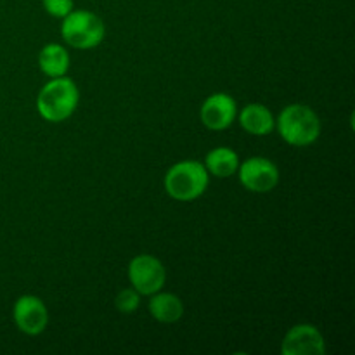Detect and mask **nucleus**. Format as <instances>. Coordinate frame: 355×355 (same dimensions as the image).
<instances>
[{
    "instance_id": "nucleus-9",
    "label": "nucleus",
    "mask_w": 355,
    "mask_h": 355,
    "mask_svg": "<svg viewBox=\"0 0 355 355\" xmlns=\"http://www.w3.org/2000/svg\"><path fill=\"white\" fill-rule=\"evenodd\" d=\"M236 113H238L236 101L229 94L218 92L205 101L200 111V118L205 127L210 130H224V128L231 127L232 121L236 120Z\"/></svg>"
},
{
    "instance_id": "nucleus-4",
    "label": "nucleus",
    "mask_w": 355,
    "mask_h": 355,
    "mask_svg": "<svg viewBox=\"0 0 355 355\" xmlns=\"http://www.w3.org/2000/svg\"><path fill=\"white\" fill-rule=\"evenodd\" d=\"M61 35L64 42L71 47L87 51L94 49L104 40L106 26L97 14L89 10H71L66 17H62Z\"/></svg>"
},
{
    "instance_id": "nucleus-11",
    "label": "nucleus",
    "mask_w": 355,
    "mask_h": 355,
    "mask_svg": "<svg viewBox=\"0 0 355 355\" xmlns=\"http://www.w3.org/2000/svg\"><path fill=\"white\" fill-rule=\"evenodd\" d=\"M149 312L153 318L165 324L177 322L184 315V305L179 297L172 293H155L149 300Z\"/></svg>"
},
{
    "instance_id": "nucleus-1",
    "label": "nucleus",
    "mask_w": 355,
    "mask_h": 355,
    "mask_svg": "<svg viewBox=\"0 0 355 355\" xmlns=\"http://www.w3.org/2000/svg\"><path fill=\"white\" fill-rule=\"evenodd\" d=\"M80 92L76 83L66 76H58L42 87L37 97V110L44 120L59 123L75 113Z\"/></svg>"
},
{
    "instance_id": "nucleus-10",
    "label": "nucleus",
    "mask_w": 355,
    "mask_h": 355,
    "mask_svg": "<svg viewBox=\"0 0 355 355\" xmlns=\"http://www.w3.org/2000/svg\"><path fill=\"white\" fill-rule=\"evenodd\" d=\"M239 123L252 135H269L276 125V120L269 107L263 104H248L239 114Z\"/></svg>"
},
{
    "instance_id": "nucleus-5",
    "label": "nucleus",
    "mask_w": 355,
    "mask_h": 355,
    "mask_svg": "<svg viewBox=\"0 0 355 355\" xmlns=\"http://www.w3.org/2000/svg\"><path fill=\"white\" fill-rule=\"evenodd\" d=\"M128 279L139 295H155L163 288L166 272L163 263L153 255H137L128 263Z\"/></svg>"
},
{
    "instance_id": "nucleus-12",
    "label": "nucleus",
    "mask_w": 355,
    "mask_h": 355,
    "mask_svg": "<svg viewBox=\"0 0 355 355\" xmlns=\"http://www.w3.org/2000/svg\"><path fill=\"white\" fill-rule=\"evenodd\" d=\"M205 168L208 173L218 177V179H227L238 172L239 158L232 149L215 148L205 158Z\"/></svg>"
},
{
    "instance_id": "nucleus-6",
    "label": "nucleus",
    "mask_w": 355,
    "mask_h": 355,
    "mask_svg": "<svg viewBox=\"0 0 355 355\" xmlns=\"http://www.w3.org/2000/svg\"><path fill=\"white\" fill-rule=\"evenodd\" d=\"M239 180L252 193H269L279 182V170L270 159L255 156L239 165Z\"/></svg>"
},
{
    "instance_id": "nucleus-2",
    "label": "nucleus",
    "mask_w": 355,
    "mask_h": 355,
    "mask_svg": "<svg viewBox=\"0 0 355 355\" xmlns=\"http://www.w3.org/2000/svg\"><path fill=\"white\" fill-rule=\"evenodd\" d=\"M277 130L288 144L305 148L321 135V120L309 106L290 104L277 118Z\"/></svg>"
},
{
    "instance_id": "nucleus-3",
    "label": "nucleus",
    "mask_w": 355,
    "mask_h": 355,
    "mask_svg": "<svg viewBox=\"0 0 355 355\" xmlns=\"http://www.w3.org/2000/svg\"><path fill=\"white\" fill-rule=\"evenodd\" d=\"M208 180L210 175L203 163L196 159H186L170 166L165 175V189L173 200L193 201L207 191Z\"/></svg>"
},
{
    "instance_id": "nucleus-15",
    "label": "nucleus",
    "mask_w": 355,
    "mask_h": 355,
    "mask_svg": "<svg viewBox=\"0 0 355 355\" xmlns=\"http://www.w3.org/2000/svg\"><path fill=\"white\" fill-rule=\"evenodd\" d=\"M44 9L54 17H66L73 10V0H42Z\"/></svg>"
},
{
    "instance_id": "nucleus-8",
    "label": "nucleus",
    "mask_w": 355,
    "mask_h": 355,
    "mask_svg": "<svg viewBox=\"0 0 355 355\" xmlns=\"http://www.w3.org/2000/svg\"><path fill=\"white\" fill-rule=\"evenodd\" d=\"M324 352V338L312 324L293 326L281 343L283 355H322Z\"/></svg>"
},
{
    "instance_id": "nucleus-13",
    "label": "nucleus",
    "mask_w": 355,
    "mask_h": 355,
    "mask_svg": "<svg viewBox=\"0 0 355 355\" xmlns=\"http://www.w3.org/2000/svg\"><path fill=\"white\" fill-rule=\"evenodd\" d=\"M38 66L51 78L64 76L69 68V54L59 44H47L38 54Z\"/></svg>"
},
{
    "instance_id": "nucleus-14",
    "label": "nucleus",
    "mask_w": 355,
    "mask_h": 355,
    "mask_svg": "<svg viewBox=\"0 0 355 355\" xmlns=\"http://www.w3.org/2000/svg\"><path fill=\"white\" fill-rule=\"evenodd\" d=\"M139 305H141V295L134 288H125V290H121L116 295V300H114V307L121 314H132L134 311H137Z\"/></svg>"
},
{
    "instance_id": "nucleus-7",
    "label": "nucleus",
    "mask_w": 355,
    "mask_h": 355,
    "mask_svg": "<svg viewBox=\"0 0 355 355\" xmlns=\"http://www.w3.org/2000/svg\"><path fill=\"white\" fill-rule=\"evenodd\" d=\"M14 322L24 335H40L49 324V312L44 302L33 295H23L14 304Z\"/></svg>"
}]
</instances>
